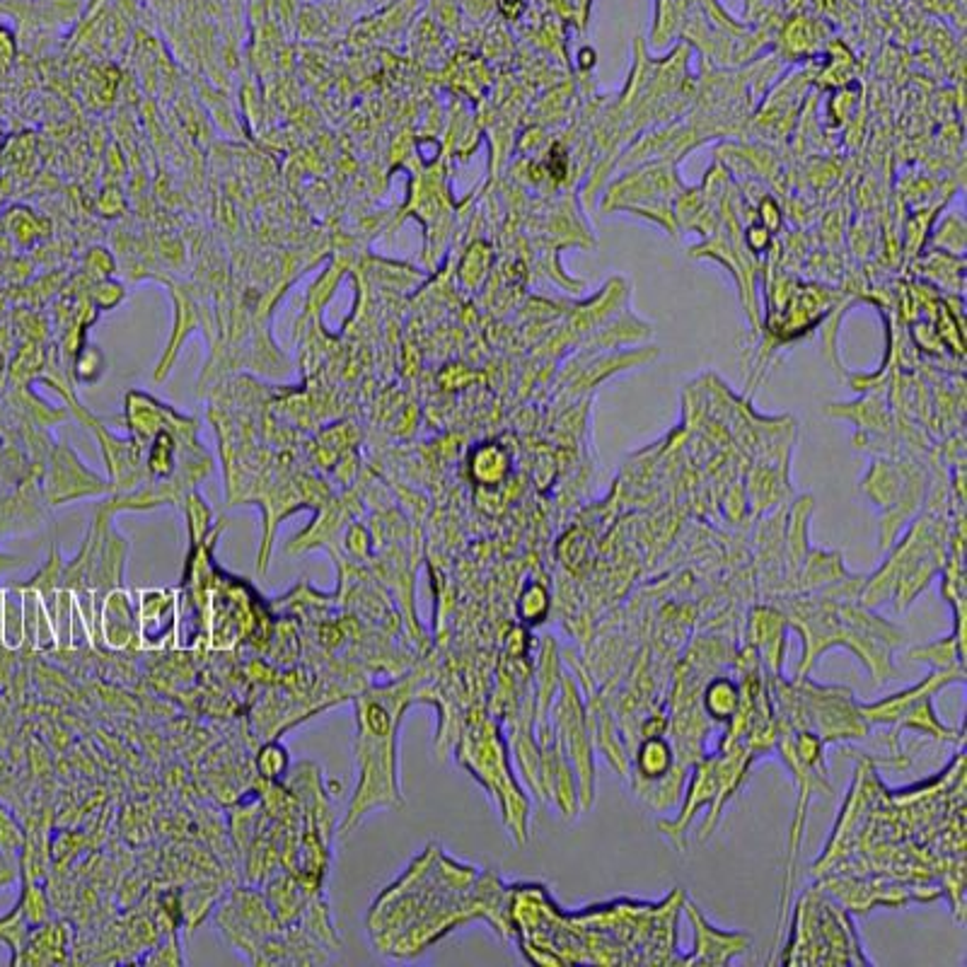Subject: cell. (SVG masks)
<instances>
[{"label": "cell", "mask_w": 967, "mask_h": 967, "mask_svg": "<svg viewBox=\"0 0 967 967\" xmlns=\"http://www.w3.org/2000/svg\"><path fill=\"white\" fill-rule=\"evenodd\" d=\"M670 750L662 740H648L641 752H638V772L644 774L646 779H658L662 774L670 769Z\"/></svg>", "instance_id": "obj_2"}, {"label": "cell", "mask_w": 967, "mask_h": 967, "mask_svg": "<svg viewBox=\"0 0 967 967\" xmlns=\"http://www.w3.org/2000/svg\"><path fill=\"white\" fill-rule=\"evenodd\" d=\"M704 706L709 716L726 721L738 709V687L730 679H713L704 692Z\"/></svg>", "instance_id": "obj_1"}, {"label": "cell", "mask_w": 967, "mask_h": 967, "mask_svg": "<svg viewBox=\"0 0 967 967\" xmlns=\"http://www.w3.org/2000/svg\"><path fill=\"white\" fill-rule=\"evenodd\" d=\"M259 767H262L264 776H269V779L283 774V769H286V747L269 745L266 750H262Z\"/></svg>", "instance_id": "obj_4"}, {"label": "cell", "mask_w": 967, "mask_h": 967, "mask_svg": "<svg viewBox=\"0 0 967 967\" xmlns=\"http://www.w3.org/2000/svg\"><path fill=\"white\" fill-rule=\"evenodd\" d=\"M547 607H549V597H547V590L542 586H527L520 595V614L525 617L527 622H540L547 614Z\"/></svg>", "instance_id": "obj_3"}]
</instances>
